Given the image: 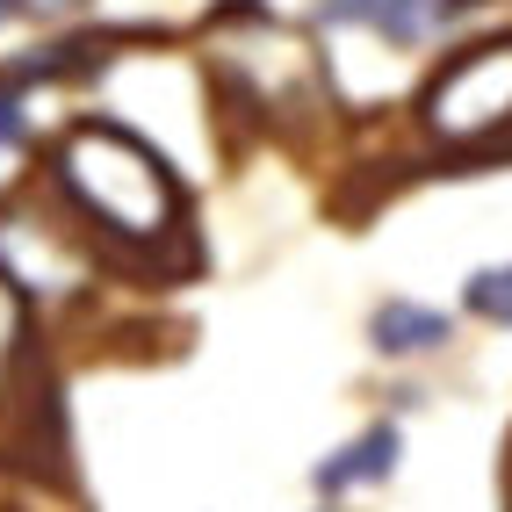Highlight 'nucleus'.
Returning a JSON list of instances; mask_svg holds the SVG:
<instances>
[{"instance_id":"obj_4","label":"nucleus","mask_w":512,"mask_h":512,"mask_svg":"<svg viewBox=\"0 0 512 512\" xmlns=\"http://www.w3.org/2000/svg\"><path fill=\"white\" fill-rule=\"evenodd\" d=\"M455 339V318L433 311V303H412V296H383L368 311V347L390 354V361H412V354H440Z\"/></svg>"},{"instance_id":"obj_10","label":"nucleus","mask_w":512,"mask_h":512,"mask_svg":"<svg viewBox=\"0 0 512 512\" xmlns=\"http://www.w3.org/2000/svg\"><path fill=\"white\" fill-rule=\"evenodd\" d=\"M8 15H22V0H0V22H8Z\"/></svg>"},{"instance_id":"obj_3","label":"nucleus","mask_w":512,"mask_h":512,"mask_svg":"<svg viewBox=\"0 0 512 512\" xmlns=\"http://www.w3.org/2000/svg\"><path fill=\"white\" fill-rule=\"evenodd\" d=\"M462 8H476V0H318V22H332V29H368V37L412 51V44L433 37V29H448Z\"/></svg>"},{"instance_id":"obj_5","label":"nucleus","mask_w":512,"mask_h":512,"mask_svg":"<svg viewBox=\"0 0 512 512\" xmlns=\"http://www.w3.org/2000/svg\"><path fill=\"white\" fill-rule=\"evenodd\" d=\"M397 448H404V433L390 419H375L368 433H354L339 455H325L311 469V491L318 498H339V491H354V484H390V476H397Z\"/></svg>"},{"instance_id":"obj_1","label":"nucleus","mask_w":512,"mask_h":512,"mask_svg":"<svg viewBox=\"0 0 512 512\" xmlns=\"http://www.w3.org/2000/svg\"><path fill=\"white\" fill-rule=\"evenodd\" d=\"M58 188L73 195V210L101 231L116 238V246H166V238H181V188L166 174V159L130 138L123 123H80L73 138L58 145Z\"/></svg>"},{"instance_id":"obj_2","label":"nucleus","mask_w":512,"mask_h":512,"mask_svg":"<svg viewBox=\"0 0 512 512\" xmlns=\"http://www.w3.org/2000/svg\"><path fill=\"white\" fill-rule=\"evenodd\" d=\"M512 123V37L505 44H469L448 58L426 87V130L440 145H484Z\"/></svg>"},{"instance_id":"obj_7","label":"nucleus","mask_w":512,"mask_h":512,"mask_svg":"<svg viewBox=\"0 0 512 512\" xmlns=\"http://www.w3.org/2000/svg\"><path fill=\"white\" fill-rule=\"evenodd\" d=\"M15 361H22V289H15L8 267H0V404H8V375H15Z\"/></svg>"},{"instance_id":"obj_8","label":"nucleus","mask_w":512,"mask_h":512,"mask_svg":"<svg viewBox=\"0 0 512 512\" xmlns=\"http://www.w3.org/2000/svg\"><path fill=\"white\" fill-rule=\"evenodd\" d=\"M22 138V80L0 73V145H15Z\"/></svg>"},{"instance_id":"obj_6","label":"nucleus","mask_w":512,"mask_h":512,"mask_svg":"<svg viewBox=\"0 0 512 512\" xmlns=\"http://www.w3.org/2000/svg\"><path fill=\"white\" fill-rule=\"evenodd\" d=\"M462 303L484 325H505L512 332V260H498V267H476V275L462 282Z\"/></svg>"},{"instance_id":"obj_9","label":"nucleus","mask_w":512,"mask_h":512,"mask_svg":"<svg viewBox=\"0 0 512 512\" xmlns=\"http://www.w3.org/2000/svg\"><path fill=\"white\" fill-rule=\"evenodd\" d=\"M80 0H22V15H44V22H58V15H73Z\"/></svg>"}]
</instances>
